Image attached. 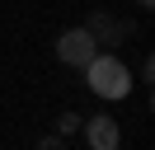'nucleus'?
<instances>
[{
  "label": "nucleus",
  "mask_w": 155,
  "mask_h": 150,
  "mask_svg": "<svg viewBox=\"0 0 155 150\" xmlns=\"http://www.w3.org/2000/svg\"><path fill=\"white\" fill-rule=\"evenodd\" d=\"M85 75H89V89L99 94V99H127L132 94V70H127L117 56H89V66H85Z\"/></svg>",
  "instance_id": "f257e3e1"
},
{
  "label": "nucleus",
  "mask_w": 155,
  "mask_h": 150,
  "mask_svg": "<svg viewBox=\"0 0 155 150\" xmlns=\"http://www.w3.org/2000/svg\"><path fill=\"white\" fill-rule=\"evenodd\" d=\"M94 47H99L94 28H66V33H61V42H57V56H61L66 66H89Z\"/></svg>",
  "instance_id": "f03ea898"
},
{
  "label": "nucleus",
  "mask_w": 155,
  "mask_h": 150,
  "mask_svg": "<svg viewBox=\"0 0 155 150\" xmlns=\"http://www.w3.org/2000/svg\"><path fill=\"white\" fill-rule=\"evenodd\" d=\"M85 141H89V150H117V145H122V127H117V117L94 112V117L85 122Z\"/></svg>",
  "instance_id": "7ed1b4c3"
},
{
  "label": "nucleus",
  "mask_w": 155,
  "mask_h": 150,
  "mask_svg": "<svg viewBox=\"0 0 155 150\" xmlns=\"http://www.w3.org/2000/svg\"><path fill=\"white\" fill-rule=\"evenodd\" d=\"M42 150H66V145H61V141H47V145H42Z\"/></svg>",
  "instance_id": "20e7f679"
},
{
  "label": "nucleus",
  "mask_w": 155,
  "mask_h": 150,
  "mask_svg": "<svg viewBox=\"0 0 155 150\" xmlns=\"http://www.w3.org/2000/svg\"><path fill=\"white\" fill-rule=\"evenodd\" d=\"M141 5H150V0H141Z\"/></svg>",
  "instance_id": "39448f33"
}]
</instances>
